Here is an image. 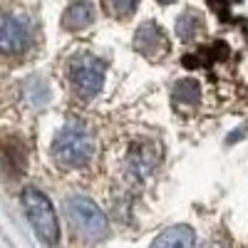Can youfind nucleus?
Returning <instances> with one entry per match:
<instances>
[{
  "instance_id": "obj_12",
  "label": "nucleus",
  "mask_w": 248,
  "mask_h": 248,
  "mask_svg": "<svg viewBox=\"0 0 248 248\" xmlns=\"http://www.w3.org/2000/svg\"><path fill=\"white\" fill-rule=\"evenodd\" d=\"M174 99L181 102V105H196L201 99V87L196 79H179L176 87H174Z\"/></svg>"
},
{
  "instance_id": "obj_8",
  "label": "nucleus",
  "mask_w": 248,
  "mask_h": 248,
  "mask_svg": "<svg viewBox=\"0 0 248 248\" xmlns=\"http://www.w3.org/2000/svg\"><path fill=\"white\" fill-rule=\"evenodd\" d=\"M156 159H159V154H156V149L152 147V144H139V147H134L129 152L127 167H129V171L134 176H147V174L154 171Z\"/></svg>"
},
{
  "instance_id": "obj_13",
  "label": "nucleus",
  "mask_w": 248,
  "mask_h": 248,
  "mask_svg": "<svg viewBox=\"0 0 248 248\" xmlns=\"http://www.w3.org/2000/svg\"><path fill=\"white\" fill-rule=\"evenodd\" d=\"M107 3H109V8H112L114 15L124 17V15H132L134 13V8L139 5V0H107Z\"/></svg>"
},
{
  "instance_id": "obj_5",
  "label": "nucleus",
  "mask_w": 248,
  "mask_h": 248,
  "mask_svg": "<svg viewBox=\"0 0 248 248\" xmlns=\"http://www.w3.org/2000/svg\"><path fill=\"white\" fill-rule=\"evenodd\" d=\"M32 40V25L25 15L8 13L3 17V30H0V47L5 55L23 52Z\"/></svg>"
},
{
  "instance_id": "obj_9",
  "label": "nucleus",
  "mask_w": 248,
  "mask_h": 248,
  "mask_svg": "<svg viewBox=\"0 0 248 248\" xmlns=\"http://www.w3.org/2000/svg\"><path fill=\"white\" fill-rule=\"evenodd\" d=\"M20 92H23V99L28 102L30 107H47L50 105V85H47V79L45 77H40V75H32L23 82V87H20Z\"/></svg>"
},
{
  "instance_id": "obj_14",
  "label": "nucleus",
  "mask_w": 248,
  "mask_h": 248,
  "mask_svg": "<svg viewBox=\"0 0 248 248\" xmlns=\"http://www.w3.org/2000/svg\"><path fill=\"white\" fill-rule=\"evenodd\" d=\"M159 3H164V5H169V3H174V0H159Z\"/></svg>"
},
{
  "instance_id": "obj_2",
  "label": "nucleus",
  "mask_w": 248,
  "mask_h": 248,
  "mask_svg": "<svg viewBox=\"0 0 248 248\" xmlns=\"http://www.w3.org/2000/svg\"><path fill=\"white\" fill-rule=\"evenodd\" d=\"M23 206H25V214L32 223L35 233L40 236V241L47 246H55L60 241V223H57L50 199L43 191H37L30 186V189L23 191Z\"/></svg>"
},
{
  "instance_id": "obj_1",
  "label": "nucleus",
  "mask_w": 248,
  "mask_h": 248,
  "mask_svg": "<svg viewBox=\"0 0 248 248\" xmlns=\"http://www.w3.org/2000/svg\"><path fill=\"white\" fill-rule=\"evenodd\" d=\"M52 154L62 167H85L94 156V137L82 124H65L55 137Z\"/></svg>"
},
{
  "instance_id": "obj_6",
  "label": "nucleus",
  "mask_w": 248,
  "mask_h": 248,
  "mask_svg": "<svg viewBox=\"0 0 248 248\" xmlns=\"http://www.w3.org/2000/svg\"><path fill=\"white\" fill-rule=\"evenodd\" d=\"M134 47L144 55V57H161L167 55L169 50V43H167V35L164 30L156 25V23H144L139 25L137 35H134Z\"/></svg>"
},
{
  "instance_id": "obj_11",
  "label": "nucleus",
  "mask_w": 248,
  "mask_h": 248,
  "mask_svg": "<svg viewBox=\"0 0 248 248\" xmlns=\"http://www.w3.org/2000/svg\"><path fill=\"white\" fill-rule=\"evenodd\" d=\"M201 30V15L194 13V10H186L184 15L176 17V35L179 40H184V43H191V40L199 35Z\"/></svg>"
},
{
  "instance_id": "obj_3",
  "label": "nucleus",
  "mask_w": 248,
  "mask_h": 248,
  "mask_svg": "<svg viewBox=\"0 0 248 248\" xmlns=\"http://www.w3.org/2000/svg\"><path fill=\"white\" fill-rule=\"evenodd\" d=\"M67 218L72 221L75 231L82 233L87 241H102L109 231L107 216L99 211V206H94L90 199L85 196H70L65 203Z\"/></svg>"
},
{
  "instance_id": "obj_7",
  "label": "nucleus",
  "mask_w": 248,
  "mask_h": 248,
  "mask_svg": "<svg viewBox=\"0 0 248 248\" xmlns=\"http://www.w3.org/2000/svg\"><path fill=\"white\" fill-rule=\"evenodd\" d=\"M94 20V5L90 3V0H75V3L65 10V15H62V25H65V30H85L87 25H92Z\"/></svg>"
},
{
  "instance_id": "obj_4",
  "label": "nucleus",
  "mask_w": 248,
  "mask_h": 248,
  "mask_svg": "<svg viewBox=\"0 0 248 248\" xmlns=\"http://www.w3.org/2000/svg\"><path fill=\"white\" fill-rule=\"evenodd\" d=\"M105 82V65L92 55H77L70 62V85L77 97L92 99L99 94Z\"/></svg>"
},
{
  "instance_id": "obj_10",
  "label": "nucleus",
  "mask_w": 248,
  "mask_h": 248,
  "mask_svg": "<svg viewBox=\"0 0 248 248\" xmlns=\"http://www.w3.org/2000/svg\"><path fill=\"white\" fill-rule=\"evenodd\" d=\"M194 241H196L194 229H189V226H171V229L156 236L152 248H194Z\"/></svg>"
}]
</instances>
